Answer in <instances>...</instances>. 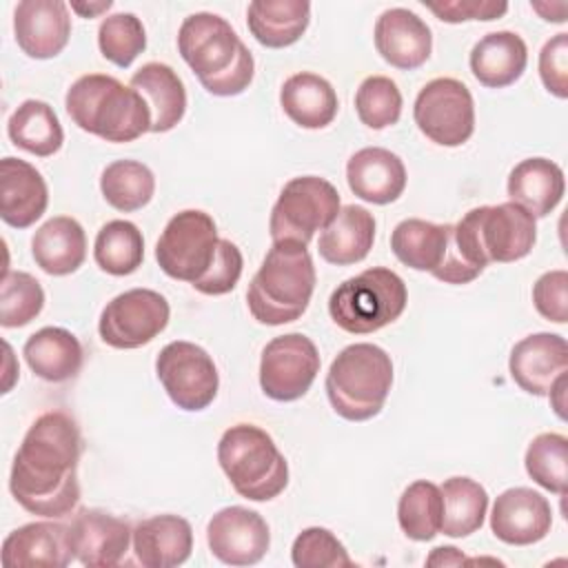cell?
I'll return each instance as SVG.
<instances>
[{"label":"cell","mask_w":568,"mask_h":568,"mask_svg":"<svg viewBox=\"0 0 568 568\" xmlns=\"http://www.w3.org/2000/svg\"><path fill=\"white\" fill-rule=\"evenodd\" d=\"M375 49L397 69L410 71L430 58L433 36L428 24L404 7L386 9L375 22Z\"/></svg>","instance_id":"22"},{"label":"cell","mask_w":568,"mask_h":568,"mask_svg":"<svg viewBox=\"0 0 568 568\" xmlns=\"http://www.w3.org/2000/svg\"><path fill=\"white\" fill-rule=\"evenodd\" d=\"M22 355L40 379L53 384L75 377L84 359L80 339L60 326H44L29 335L22 346Z\"/></svg>","instance_id":"30"},{"label":"cell","mask_w":568,"mask_h":568,"mask_svg":"<svg viewBox=\"0 0 568 568\" xmlns=\"http://www.w3.org/2000/svg\"><path fill=\"white\" fill-rule=\"evenodd\" d=\"M526 473L541 488L564 495L568 484V439L561 433H541L526 448Z\"/></svg>","instance_id":"39"},{"label":"cell","mask_w":568,"mask_h":568,"mask_svg":"<svg viewBox=\"0 0 568 568\" xmlns=\"http://www.w3.org/2000/svg\"><path fill=\"white\" fill-rule=\"evenodd\" d=\"M206 541L222 564L253 566L266 555L271 532L260 513L244 506H226L209 519Z\"/></svg>","instance_id":"16"},{"label":"cell","mask_w":568,"mask_h":568,"mask_svg":"<svg viewBox=\"0 0 568 568\" xmlns=\"http://www.w3.org/2000/svg\"><path fill=\"white\" fill-rule=\"evenodd\" d=\"M442 22H466V20H495L508 11L506 2L493 0H444V2H424Z\"/></svg>","instance_id":"47"},{"label":"cell","mask_w":568,"mask_h":568,"mask_svg":"<svg viewBox=\"0 0 568 568\" xmlns=\"http://www.w3.org/2000/svg\"><path fill=\"white\" fill-rule=\"evenodd\" d=\"M75 559L69 526L58 521H31L11 530L2 541V566H53L62 568Z\"/></svg>","instance_id":"21"},{"label":"cell","mask_w":568,"mask_h":568,"mask_svg":"<svg viewBox=\"0 0 568 568\" xmlns=\"http://www.w3.org/2000/svg\"><path fill=\"white\" fill-rule=\"evenodd\" d=\"M506 191L510 202L526 209L532 217H546L564 197V171L548 158L521 160L510 171Z\"/></svg>","instance_id":"28"},{"label":"cell","mask_w":568,"mask_h":568,"mask_svg":"<svg viewBox=\"0 0 568 568\" xmlns=\"http://www.w3.org/2000/svg\"><path fill=\"white\" fill-rule=\"evenodd\" d=\"M339 209V193L328 180L317 175L293 178L273 204L271 237L273 242L308 244L317 231H324L335 220Z\"/></svg>","instance_id":"9"},{"label":"cell","mask_w":568,"mask_h":568,"mask_svg":"<svg viewBox=\"0 0 568 568\" xmlns=\"http://www.w3.org/2000/svg\"><path fill=\"white\" fill-rule=\"evenodd\" d=\"M468 64L479 84L504 89L517 82L526 71L528 47L515 31H493L473 47Z\"/></svg>","instance_id":"27"},{"label":"cell","mask_w":568,"mask_h":568,"mask_svg":"<svg viewBox=\"0 0 568 568\" xmlns=\"http://www.w3.org/2000/svg\"><path fill=\"white\" fill-rule=\"evenodd\" d=\"M155 373L169 399L182 410H204L217 395L220 375L213 357L193 342L166 344L158 359Z\"/></svg>","instance_id":"13"},{"label":"cell","mask_w":568,"mask_h":568,"mask_svg":"<svg viewBox=\"0 0 568 568\" xmlns=\"http://www.w3.org/2000/svg\"><path fill=\"white\" fill-rule=\"evenodd\" d=\"M244 266L242 251L231 240H220L209 271L193 282V288L204 295H224L235 288Z\"/></svg>","instance_id":"44"},{"label":"cell","mask_w":568,"mask_h":568,"mask_svg":"<svg viewBox=\"0 0 568 568\" xmlns=\"http://www.w3.org/2000/svg\"><path fill=\"white\" fill-rule=\"evenodd\" d=\"M9 140L38 158H49L64 142L62 124L51 104L42 100H24L7 122Z\"/></svg>","instance_id":"34"},{"label":"cell","mask_w":568,"mask_h":568,"mask_svg":"<svg viewBox=\"0 0 568 568\" xmlns=\"http://www.w3.org/2000/svg\"><path fill=\"white\" fill-rule=\"evenodd\" d=\"M326 395L333 410L348 422H366L384 408L393 386L390 355L371 342L342 348L326 373Z\"/></svg>","instance_id":"6"},{"label":"cell","mask_w":568,"mask_h":568,"mask_svg":"<svg viewBox=\"0 0 568 568\" xmlns=\"http://www.w3.org/2000/svg\"><path fill=\"white\" fill-rule=\"evenodd\" d=\"M284 113L302 129H324L337 115V93L333 84L311 71L293 73L280 89Z\"/></svg>","instance_id":"32"},{"label":"cell","mask_w":568,"mask_h":568,"mask_svg":"<svg viewBox=\"0 0 568 568\" xmlns=\"http://www.w3.org/2000/svg\"><path fill=\"white\" fill-rule=\"evenodd\" d=\"M69 535L75 559L89 568L118 566L133 541L129 521L100 508L78 510L69 526Z\"/></svg>","instance_id":"17"},{"label":"cell","mask_w":568,"mask_h":568,"mask_svg":"<svg viewBox=\"0 0 568 568\" xmlns=\"http://www.w3.org/2000/svg\"><path fill=\"white\" fill-rule=\"evenodd\" d=\"M93 260L109 275H131L142 266L144 237L129 220L106 222L93 242Z\"/></svg>","instance_id":"36"},{"label":"cell","mask_w":568,"mask_h":568,"mask_svg":"<svg viewBox=\"0 0 568 568\" xmlns=\"http://www.w3.org/2000/svg\"><path fill=\"white\" fill-rule=\"evenodd\" d=\"M552 526L548 499L526 486L504 490L490 513L493 535L510 546H530L541 541Z\"/></svg>","instance_id":"18"},{"label":"cell","mask_w":568,"mask_h":568,"mask_svg":"<svg viewBox=\"0 0 568 568\" xmlns=\"http://www.w3.org/2000/svg\"><path fill=\"white\" fill-rule=\"evenodd\" d=\"M217 242L213 217L200 209H186L166 222L155 244V260L169 277L193 284L209 271Z\"/></svg>","instance_id":"11"},{"label":"cell","mask_w":568,"mask_h":568,"mask_svg":"<svg viewBox=\"0 0 568 568\" xmlns=\"http://www.w3.org/2000/svg\"><path fill=\"white\" fill-rule=\"evenodd\" d=\"M355 111L368 129H386L397 124L402 115V93L386 75L366 78L355 93Z\"/></svg>","instance_id":"42"},{"label":"cell","mask_w":568,"mask_h":568,"mask_svg":"<svg viewBox=\"0 0 568 568\" xmlns=\"http://www.w3.org/2000/svg\"><path fill=\"white\" fill-rule=\"evenodd\" d=\"M408 302L404 280L384 266H373L344 280L328 297L331 320L346 333L366 335L395 322Z\"/></svg>","instance_id":"8"},{"label":"cell","mask_w":568,"mask_h":568,"mask_svg":"<svg viewBox=\"0 0 568 568\" xmlns=\"http://www.w3.org/2000/svg\"><path fill=\"white\" fill-rule=\"evenodd\" d=\"M417 129L439 146H462L475 131V102L455 78H435L415 98Z\"/></svg>","instance_id":"12"},{"label":"cell","mask_w":568,"mask_h":568,"mask_svg":"<svg viewBox=\"0 0 568 568\" xmlns=\"http://www.w3.org/2000/svg\"><path fill=\"white\" fill-rule=\"evenodd\" d=\"M217 462L235 493L251 501H268L288 484L284 455L273 437L253 424H235L222 433Z\"/></svg>","instance_id":"7"},{"label":"cell","mask_w":568,"mask_h":568,"mask_svg":"<svg viewBox=\"0 0 568 568\" xmlns=\"http://www.w3.org/2000/svg\"><path fill=\"white\" fill-rule=\"evenodd\" d=\"M375 240V217L364 206L346 204L320 233L317 251L328 264L348 266L362 262Z\"/></svg>","instance_id":"31"},{"label":"cell","mask_w":568,"mask_h":568,"mask_svg":"<svg viewBox=\"0 0 568 568\" xmlns=\"http://www.w3.org/2000/svg\"><path fill=\"white\" fill-rule=\"evenodd\" d=\"M18 47L36 60L55 58L69 42L71 16L62 0H22L13 11Z\"/></svg>","instance_id":"20"},{"label":"cell","mask_w":568,"mask_h":568,"mask_svg":"<svg viewBox=\"0 0 568 568\" xmlns=\"http://www.w3.org/2000/svg\"><path fill=\"white\" fill-rule=\"evenodd\" d=\"M100 53L120 69L131 67V62L146 49V31L135 13L122 11L106 16L98 27Z\"/></svg>","instance_id":"40"},{"label":"cell","mask_w":568,"mask_h":568,"mask_svg":"<svg viewBox=\"0 0 568 568\" xmlns=\"http://www.w3.org/2000/svg\"><path fill=\"white\" fill-rule=\"evenodd\" d=\"M346 182L359 200L390 204L406 189V166L393 151L366 146L351 155L346 164Z\"/></svg>","instance_id":"24"},{"label":"cell","mask_w":568,"mask_h":568,"mask_svg":"<svg viewBox=\"0 0 568 568\" xmlns=\"http://www.w3.org/2000/svg\"><path fill=\"white\" fill-rule=\"evenodd\" d=\"M100 191L113 209L131 213L151 202L155 193V175L138 160H115L102 171Z\"/></svg>","instance_id":"37"},{"label":"cell","mask_w":568,"mask_h":568,"mask_svg":"<svg viewBox=\"0 0 568 568\" xmlns=\"http://www.w3.org/2000/svg\"><path fill=\"white\" fill-rule=\"evenodd\" d=\"M462 260L481 273L490 262L508 264L526 257L537 240L535 217L515 202L470 209L453 224Z\"/></svg>","instance_id":"5"},{"label":"cell","mask_w":568,"mask_h":568,"mask_svg":"<svg viewBox=\"0 0 568 568\" xmlns=\"http://www.w3.org/2000/svg\"><path fill=\"white\" fill-rule=\"evenodd\" d=\"M169 302L151 288H131L115 295L100 313L98 333L104 344L122 351L155 339L169 324Z\"/></svg>","instance_id":"14"},{"label":"cell","mask_w":568,"mask_h":568,"mask_svg":"<svg viewBox=\"0 0 568 568\" xmlns=\"http://www.w3.org/2000/svg\"><path fill=\"white\" fill-rule=\"evenodd\" d=\"M464 561V555H459L457 548L453 546H439L433 550V555L426 559L428 566H439V564H462Z\"/></svg>","instance_id":"50"},{"label":"cell","mask_w":568,"mask_h":568,"mask_svg":"<svg viewBox=\"0 0 568 568\" xmlns=\"http://www.w3.org/2000/svg\"><path fill=\"white\" fill-rule=\"evenodd\" d=\"M530 7L546 20V22H566V2H557V4H548V2H530Z\"/></svg>","instance_id":"49"},{"label":"cell","mask_w":568,"mask_h":568,"mask_svg":"<svg viewBox=\"0 0 568 568\" xmlns=\"http://www.w3.org/2000/svg\"><path fill=\"white\" fill-rule=\"evenodd\" d=\"M82 437L75 419L62 410L40 415L13 457L9 490L31 515L58 519L80 501L78 462Z\"/></svg>","instance_id":"1"},{"label":"cell","mask_w":568,"mask_h":568,"mask_svg":"<svg viewBox=\"0 0 568 568\" xmlns=\"http://www.w3.org/2000/svg\"><path fill=\"white\" fill-rule=\"evenodd\" d=\"M44 306V291L40 282L24 273L11 271L0 282V324L4 328L27 326L40 315Z\"/></svg>","instance_id":"41"},{"label":"cell","mask_w":568,"mask_h":568,"mask_svg":"<svg viewBox=\"0 0 568 568\" xmlns=\"http://www.w3.org/2000/svg\"><path fill=\"white\" fill-rule=\"evenodd\" d=\"M508 371L521 390L546 397L555 379L568 373V344L557 333H532L513 346Z\"/></svg>","instance_id":"19"},{"label":"cell","mask_w":568,"mask_h":568,"mask_svg":"<svg viewBox=\"0 0 568 568\" xmlns=\"http://www.w3.org/2000/svg\"><path fill=\"white\" fill-rule=\"evenodd\" d=\"M151 113V133H166L178 126L186 113V89L180 75L164 62L142 64L129 80Z\"/></svg>","instance_id":"26"},{"label":"cell","mask_w":568,"mask_h":568,"mask_svg":"<svg viewBox=\"0 0 568 568\" xmlns=\"http://www.w3.org/2000/svg\"><path fill=\"white\" fill-rule=\"evenodd\" d=\"M31 255L49 275L75 273L87 257V235L82 224L69 215L47 220L31 237Z\"/></svg>","instance_id":"29"},{"label":"cell","mask_w":568,"mask_h":568,"mask_svg":"<svg viewBox=\"0 0 568 568\" xmlns=\"http://www.w3.org/2000/svg\"><path fill=\"white\" fill-rule=\"evenodd\" d=\"M320 373V353L311 337L286 333L273 337L260 359V386L275 402H295L306 395Z\"/></svg>","instance_id":"15"},{"label":"cell","mask_w":568,"mask_h":568,"mask_svg":"<svg viewBox=\"0 0 568 568\" xmlns=\"http://www.w3.org/2000/svg\"><path fill=\"white\" fill-rule=\"evenodd\" d=\"M49 189L42 173L20 158L0 160V217L13 229H27L42 217Z\"/></svg>","instance_id":"23"},{"label":"cell","mask_w":568,"mask_h":568,"mask_svg":"<svg viewBox=\"0 0 568 568\" xmlns=\"http://www.w3.org/2000/svg\"><path fill=\"white\" fill-rule=\"evenodd\" d=\"M178 51L213 95H240L253 80L255 62L248 47L217 13L197 11L186 16L178 31Z\"/></svg>","instance_id":"2"},{"label":"cell","mask_w":568,"mask_h":568,"mask_svg":"<svg viewBox=\"0 0 568 568\" xmlns=\"http://www.w3.org/2000/svg\"><path fill=\"white\" fill-rule=\"evenodd\" d=\"M311 22V4L304 0H253L246 9L251 36L268 49L295 44Z\"/></svg>","instance_id":"33"},{"label":"cell","mask_w":568,"mask_h":568,"mask_svg":"<svg viewBox=\"0 0 568 568\" xmlns=\"http://www.w3.org/2000/svg\"><path fill=\"white\" fill-rule=\"evenodd\" d=\"M532 304L541 317L555 324L568 320V273L564 268L548 271L532 284Z\"/></svg>","instance_id":"45"},{"label":"cell","mask_w":568,"mask_h":568,"mask_svg":"<svg viewBox=\"0 0 568 568\" xmlns=\"http://www.w3.org/2000/svg\"><path fill=\"white\" fill-rule=\"evenodd\" d=\"M73 124L106 142H133L151 131V113L144 98L118 78L87 73L78 78L64 98Z\"/></svg>","instance_id":"4"},{"label":"cell","mask_w":568,"mask_h":568,"mask_svg":"<svg viewBox=\"0 0 568 568\" xmlns=\"http://www.w3.org/2000/svg\"><path fill=\"white\" fill-rule=\"evenodd\" d=\"M315 291V266L306 244L273 242L253 275L246 302L251 315L266 326L295 322L308 308Z\"/></svg>","instance_id":"3"},{"label":"cell","mask_w":568,"mask_h":568,"mask_svg":"<svg viewBox=\"0 0 568 568\" xmlns=\"http://www.w3.org/2000/svg\"><path fill=\"white\" fill-rule=\"evenodd\" d=\"M444 499L437 484L417 479L399 497L397 521L402 532L413 541H430L442 530Z\"/></svg>","instance_id":"38"},{"label":"cell","mask_w":568,"mask_h":568,"mask_svg":"<svg viewBox=\"0 0 568 568\" xmlns=\"http://www.w3.org/2000/svg\"><path fill=\"white\" fill-rule=\"evenodd\" d=\"M390 248L404 266L428 271L446 284H468L479 277L462 260L455 246L453 224H435L419 217L402 220L390 233Z\"/></svg>","instance_id":"10"},{"label":"cell","mask_w":568,"mask_h":568,"mask_svg":"<svg viewBox=\"0 0 568 568\" xmlns=\"http://www.w3.org/2000/svg\"><path fill=\"white\" fill-rule=\"evenodd\" d=\"M293 566L297 568H348L353 559L348 557L344 544L322 526L304 528L291 548Z\"/></svg>","instance_id":"43"},{"label":"cell","mask_w":568,"mask_h":568,"mask_svg":"<svg viewBox=\"0 0 568 568\" xmlns=\"http://www.w3.org/2000/svg\"><path fill=\"white\" fill-rule=\"evenodd\" d=\"M539 78L552 95L568 98V33H557L541 47Z\"/></svg>","instance_id":"46"},{"label":"cell","mask_w":568,"mask_h":568,"mask_svg":"<svg viewBox=\"0 0 568 568\" xmlns=\"http://www.w3.org/2000/svg\"><path fill=\"white\" fill-rule=\"evenodd\" d=\"M566 386H568V375L564 373V375H559L557 379H555V384L550 386V390H548V397H550V404H552V408H555V413L561 417V419H566V402H564V397H566Z\"/></svg>","instance_id":"48"},{"label":"cell","mask_w":568,"mask_h":568,"mask_svg":"<svg viewBox=\"0 0 568 568\" xmlns=\"http://www.w3.org/2000/svg\"><path fill=\"white\" fill-rule=\"evenodd\" d=\"M193 550L191 524L180 515H155L133 528L135 559L146 568H173Z\"/></svg>","instance_id":"25"},{"label":"cell","mask_w":568,"mask_h":568,"mask_svg":"<svg viewBox=\"0 0 568 568\" xmlns=\"http://www.w3.org/2000/svg\"><path fill=\"white\" fill-rule=\"evenodd\" d=\"M439 490L444 499L439 532L455 539L477 532L488 510L486 488L470 477H450L439 486Z\"/></svg>","instance_id":"35"},{"label":"cell","mask_w":568,"mask_h":568,"mask_svg":"<svg viewBox=\"0 0 568 568\" xmlns=\"http://www.w3.org/2000/svg\"><path fill=\"white\" fill-rule=\"evenodd\" d=\"M113 7V2L111 0H102V2H71V11H75L78 16H82V18H95V16H100V13H104V11H109Z\"/></svg>","instance_id":"51"}]
</instances>
